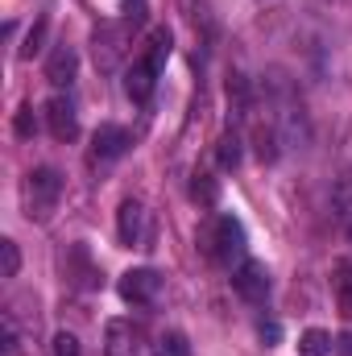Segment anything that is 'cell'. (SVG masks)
<instances>
[{"mask_svg": "<svg viewBox=\"0 0 352 356\" xmlns=\"http://www.w3.org/2000/svg\"><path fill=\"white\" fill-rule=\"evenodd\" d=\"M344 236H349V245H352V220H349V228H344Z\"/></svg>", "mask_w": 352, "mask_h": 356, "instance_id": "24", "label": "cell"}, {"mask_svg": "<svg viewBox=\"0 0 352 356\" xmlns=\"http://www.w3.org/2000/svg\"><path fill=\"white\" fill-rule=\"evenodd\" d=\"M232 290L245 302H265V294H269V269L262 261H241V266L232 269Z\"/></svg>", "mask_w": 352, "mask_h": 356, "instance_id": "7", "label": "cell"}, {"mask_svg": "<svg viewBox=\"0 0 352 356\" xmlns=\"http://www.w3.org/2000/svg\"><path fill=\"white\" fill-rule=\"evenodd\" d=\"M0 273L4 277H17L21 273V253H17V241H0Z\"/></svg>", "mask_w": 352, "mask_h": 356, "instance_id": "16", "label": "cell"}, {"mask_svg": "<svg viewBox=\"0 0 352 356\" xmlns=\"http://www.w3.org/2000/svg\"><path fill=\"white\" fill-rule=\"evenodd\" d=\"M207 245H211V257L232 266V261H245V228L237 216H216L211 232H207Z\"/></svg>", "mask_w": 352, "mask_h": 356, "instance_id": "3", "label": "cell"}, {"mask_svg": "<svg viewBox=\"0 0 352 356\" xmlns=\"http://www.w3.org/2000/svg\"><path fill=\"white\" fill-rule=\"evenodd\" d=\"M158 75H162V71H154L145 58H137V63L125 71V95H129L133 104H150V95L158 88Z\"/></svg>", "mask_w": 352, "mask_h": 356, "instance_id": "10", "label": "cell"}, {"mask_svg": "<svg viewBox=\"0 0 352 356\" xmlns=\"http://www.w3.org/2000/svg\"><path fill=\"white\" fill-rule=\"evenodd\" d=\"M336 302H340V315L352 319V269H340L336 277Z\"/></svg>", "mask_w": 352, "mask_h": 356, "instance_id": "17", "label": "cell"}, {"mask_svg": "<svg viewBox=\"0 0 352 356\" xmlns=\"http://www.w3.org/2000/svg\"><path fill=\"white\" fill-rule=\"evenodd\" d=\"M120 298L125 302H133V307H150L158 294H162V277L154 273V269H129L125 277H120Z\"/></svg>", "mask_w": 352, "mask_h": 356, "instance_id": "4", "label": "cell"}, {"mask_svg": "<svg viewBox=\"0 0 352 356\" xmlns=\"http://www.w3.org/2000/svg\"><path fill=\"white\" fill-rule=\"evenodd\" d=\"M133 21H108V25H99L95 29V63H99V71H116L120 63H125V54H129V42H133Z\"/></svg>", "mask_w": 352, "mask_h": 356, "instance_id": "2", "label": "cell"}, {"mask_svg": "<svg viewBox=\"0 0 352 356\" xmlns=\"http://www.w3.org/2000/svg\"><path fill=\"white\" fill-rule=\"evenodd\" d=\"M191 191H195V199H203L207 207H211V203H216V195H220V191H216V182H211V175H195V186H191Z\"/></svg>", "mask_w": 352, "mask_h": 356, "instance_id": "21", "label": "cell"}, {"mask_svg": "<svg viewBox=\"0 0 352 356\" xmlns=\"http://www.w3.org/2000/svg\"><path fill=\"white\" fill-rule=\"evenodd\" d=\"M154 356H191V344L182 332H162L158 344H154Z\"/></svg>", "mask_w": 352, "mask_h": 356, "instance_id": "15", "label": "cell"}, {"mask_svg": "<svg viewBox=\"0 0 352 356\" xmlns=\"http://www.w3.org/2000/svg\"><path fill=\"white\" fill-rule=\"evenodd\" d=\"M50 356H83V348H79V340L71 332H58L54 344H50Z\"/></svg>", "mask_w": 352, "mask_h": 356, "instance_id": "19", "label": "cell"}, {"mask_svg": "<svg viewBox=\"0 0 352 356\" xmlns=\"http://www.w3.org/2000/svg\"><path fill=\"white\" fill-rule=\"evenodd\" d=\"M21 353V327H17V319H13V311L4 315V356H17Z\"/></svg>", "mask_w": 352, "mask_h": 356, "instance_id": "20", "label": "cell"}, {"mask_svg": "<svg viewBox=\"0 0 352 356\" xmlns=\"http://www.w3.org/2000/svg\"><path fill=\"white\" fill-rule=\"evenodd\" d=\"M46 29H50V21L42 17V21L29 29V38H25V46H21V58H33V54L42 50V42H46Z\"/></svg>", "mask_w": 352, "mask_h": 356, "instance_id": "18", "label": "cell"}, {"mask_svg": "<svg viewBox=\"0 0 352 356\" xmlns=\"http://www.w3.org/2000/svg\"><path fill=\"white\" fill-rule=\"evenodd\" d=\"M216 158H220L224 170H237V166H241V137H237V133H224L220 145H216Z\"/></svg>", "mask_w": 352, "mask_h": 356, "instance_id": "14", "label": "cell"}, {"mask_svg": "<svg viewBox=\"0 0 352 356\" xmlns=\"http://www.w3.org/2000/svg\"><path fill=\"white\" fill-rule=\"evenodd\" d=\"M21 199H25V216L29 220H50L58 199H63V175L54 166H38L25 175V186H21Z\"/></svg>", "mask_w": 352, "mask_h": 356, "instance_id": "1", "label": "cell"}, {"mask_svg": "<svg viewBox=\"0 0 352 356\" xmlns=\"http://www.w3.org/2000/svg\"><path fill=\"white\" fill-rule=\"evenodd\" d=\"M46 124H50V137L54 141H75L79 137V112L67 95H54L46 104Z\"/></svg>", "mask_w": 352, "mask_h": 356, "instance_id": "9", "label": "cell"}, {"mask_svg": "<svg viewBox=\"0 0 352 356\" xmlns=\"http://www.w3.org/2000/svg\"><path fill=\"white\" fill-rule=\"evenodd\" d=\"M332 353V336L323 327H307L298 340V356H328Z\"/></svg>", "mask_w": 352, "mask_h": 356, "instance_id": "13", "label": "cell"}, {"mask_svg": "<svg viewBox=\"0 0 352 356\" xmlns=\"http://www.w3.org/2000/svg\"><path fill=\"white\" fill-rule=\"evenodd\" d=\"M75 67H79L75 50H71V46H54V50H50V58H46V79H50L54 88H71Z\"/></svg>", "mask_w": 352, "mask_h": 356, "instance_id": "11", "label": "cell"}, {"mask_svg": "<svg viewBox=\"0 0 352 356\" xmlns=\"http://www.w3.org/2000/svg\"><path fill=\"white\" fill-rule=\"evenodd\" d=\"M104 356H141V327L133 319H112L104 327Z\"/></svg>", "mask_w": 352, "mask_h": 356, "instance_id": "6", "label": "cell"}, {"mask_svg": "<svg viewBox=\"0 0 352 356\" xmlns=\"http://www.w3.org/2000/svg\"><path fill=\"white\" fill-rule=\"evenodd\" d=\"M141 58H145L154 71H162V67H166V58H170V33H166V29H154V33H150V46H145V54H141Z\"/></svg>", "mask_w": 352, "mask_h": 356, "instance_id": "12", "label": "cell"}, {"mask_svg": "<svg viewBox=\"0 0 352 356\" xmlns=\"http://www.w3.org/2000/svg\"><path fill=\"white\" fill-rule=\"evenodd\" d=\"M29 112H33V108H21V116H17V133H21V137L33 133V116H29Z\"/></svg>", "mask_w": 352, "mask_h": 356, "instance_id": "22", "label": "cell"}, {"mask_svg": "<svg viewBox=\"0 0 352 356\" xmlns=\"http://www.w3.org/2000/svg\"><path fill=\"white\" fill-rule=\"evenodd\" d=\"M116 236H120V245H137V249H145V241H150V228H145V207L137 203V199H125L120 203V216H116Z\"/></svg>", "mask_w": 352, "mask_h": 356, "instance_id": "8", "label": "cell"}, {"mask_svg": "<svg viewBox=\"0 0 352 356\" xmlns=\"http://www.w3.org/2000/svg\"><path fill=\"white\" fill-rule=\"evenodd\" d=\"M129 145H133V133L125 124H99L95 137H91V158L95 162H116V158L129 154Z\"/></svg>", "mask_w": 352, "mask_h": 356, "instance_id": "5", "label": "cell"}, {"mask_svg": "<svg viewBox=\"0 0 352 356\" xmlns=\"http://www.w3.org/2000/svg\"><path fill=\"white\" fill-rule=\"evenodd\" d=\"M340 356H352V336H344V340H340Z\"/></svg>", "mask_w": 352, "mask_h": 356, "instance_id": "23", "label": "cell"}]
</instances>
